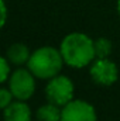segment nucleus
Here are the masks:
<instances>
[{
    "label": "nucleus",
    "mask_w": 120,
    "mask_h": 121,
    "mask_svg": "<svg viewBox=\"0 0 120 121\" xmlns=\"http://www.w3.org/2000/svg\"><path fill=\"white\" fill-rule=\"evenodd\" d=\"M74 83L68 76L57 75L52 79L48 80L45 86V96L47 100L52 104H57L60 107H64L69 101L74 100Z\"/></svg>",
    "instance_id": "obj_3"
},
{
    "label": "nucleus",
    "mask_w": 120,
    "mask_h": 121,
    "mask_svg": "<svg viewBox=\"0 0 120 121\" xmlns=\"http://www.w3.org/2000/svg\"><path fill=\"white\" fill-rule=\"evenodd\" d=\"M4 121H31V108L24 100L11 101L6 108H3Z\"/></svg>",
    "instance_id": "obj_7"
},
{
    "label": "nucleus",
    "mask_w": 120,
    "mask_h": 121,
    "mask_svg": "<svg viewBox=\"0 0 120 121\" xmlns=\"http://www.w3.org/2000/svg\"><path fill=\"white\" fill-rule=\"evenodd\" d=\"M61 116H62V107L52 104L50 101L38 107L35 113L37 121H61Z\"/></svg>",
    "instance_id": "obj_9"
},
{
    "label": "nucleus",
    "mask_w": 120,
    "mask_h": 121,
    "mask_svg": "<svg viewBox=\"0 0 120 121\" xmlns=\"http://www.w3.org/2000/svg\"><path fill=\"white\" fill-rule=\"evenodd\" d=\"M13 93H11V90L7 87H3L1 90H0V107L1 108H6L11 101H13Z\"/></svg>",
    "instance_id": "obj_12"
},
{
    "label": "nucleus",
    "mask_w": 120,
    "mask_h": 121,
    "mask_svg": "<svg viewBox=\"0 0 120 121\" xmlns=\"http://www.w3.org/2000/svg\"><path fill=\"white\" fill-rule=\"evenodd\" d=\"M117 13H119V17H120V0H117Z\"/></svg>",
    "instance_id": "obj_14"
},
{
    "label": "nucleus",
    "mask_w": 120,
    "mask_h": 121,
    "mask_svg": "<svg viewBox=\"0 0 120 121\" xmlns=\"http://www.w3.org/2000/svg\"><path fill=\"white\" fill-rule=\"evenodd\" d=\"M64 58L61 51L54 47H40L31 54L27 66L31 73L38 79H52L54 76L60 75L64 66Z\"/></svg>",
    "instance_id": "obj_2"
},
{
    "label": "nucleus",
    "mask_w": 120,
    "mask_h": 121,
    "mask_svg": "<svg viewBox=\"0 0 120 121\" xmlns=\"http://www.w3.org/2000/svg\"><path fill=\"white\" fill-rule=\"evenodd\" d=\"M0 9H1V27H4L6 21H7V7H6V3L4 0H0Z\"/></svg>",
    "instance_id": "obj_13"
},
{
    "label": "nucleus",
    "mask_w": 120,
    "mask_h": 121,
    "mask_svg": "<svg viewBox=\"0 0 120 121\" xmlns=\"http://www.w3.org/2000/svg\"><path fill=\"white\" fill-rule=\"evenodd\" d=\"M0 63H1V70H0V79H1V82L3 83H6L9 79H10V76H11V68H10V62L9 59L4 56V58H1L0 59Z\"/></svg>",
    "instance_id": "obj_11"
},
{
    "label": "nucleus",
    "mask_w": 120,
    "mask_h": 121,
    "mask_svg": "<svg viewBox=\"0 0 120 121\" xmlns=\"http://www.w3.org/2000/svg\"><path fill=\"white\" fill-rule=\"evenodd\" d=\"M64 62L71 68H85L96 59L95 41L83 32H71L60 45Z\"/></svg>",
    "instance_id": "obj_1"
},
{
    "label": "nucleus",
    "mask_w": 120,
    "mask_h": 121,
    "mask_svg": "<svg viewBox=\"0 0 120 121\" xmlns=\"http://www.w3.org/2000/svg\"><path fill=\"white\" fill-rule=\"evenodd\" d=\"M30 56L31 54L28 47L24 44H20V42L10 45L9 49L6 51V58L9 59V62L11 65H16V66H21V65L27 63Z\"/></svg>",
    "instance_id": "obj_8"
},
{
    "label": "nucleus",
    "mask_w": 120,
    "mask_h": 121,
    "mask_svg": "<svg viewBox=\"0 0 120 121\" xmlns=\"http://www.w3.org/2000/svg\"><path fill=\"white\" fill-rule=\"evenodd\" d=\"M89 75L96 85L112 86L119 79V69L117 65L109 58H96L90 63Z\"/></svg>",
    "instance_id": "obj_5"
},
{
    "label": "nucleus",
    "mask_w": 120,
    "mask_h": 121,
    "mask_svg": "<svg viewBox=\"0 0 120 121\" xmlns=\"http://www.w3.org/2000/svg\"><path fill=\"white\" fill-rule=\"evenodd\" d=\"M35 76L30 69H17L7 80L9 89L16 100H28L35 91Z\"/></svg>",
    "instance_id": "obj_4"
},
{
    "label": "nucleus",
    "mask_w": 120,
    "mask_h": 121,
    "mask_svg": "<svg viewBox=\"0 0 120 121\" xmlns=\"http://www.w3.org/2000/svg\"><path fill=\"white\" fill-rule=\"evenodd\" d=\"M113 49V44L109 38L106 37H100L97 39H95V54L96 58H109V55L112 54Z\"/></svg>",
    "instance_id": "obj_10"
},
{
    "label": "nucleus",
    "mask_w": 120,
    "mask_h": 121,
    "mask_svg": "<svg viewBox=\"0 0 120 121\" xmlns=\"http://www.w3.org/2000/svg\"><path fill=\"white\" fill-rule=\"evenodd\" d=\"M61 121H97V114L90 103L72 100L62 107Z\"/></svg>",
    "instance_id": "obj_6"
}]
</instances>
